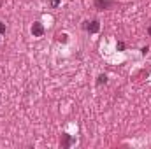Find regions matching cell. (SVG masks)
<instances>
[{
    "label": "cell",
    "mask_w": 151,
    "mask_h": 149,
    "mask_svg": "<svg viewBox=\"0 0 151 149\" xmlns=\"http://www.w3.org/2000/svg\"><path fill=\"white\" fill-rule=\"evenodd\" d=\"M102 84H107V75L106 74H100L97 77V86H102Z\"/></svg>",
    "instance_id": "5"
},
{
    "label": "cell",
    "mask_w": 151,
    "mask_h": 149,
    "mask_svg": "<svg viewBox=\"0 0 151 149\" xmlns=\"http://www.w3.org/2000/svg\"><path fill=\"white\" fill-rule=\"evenodd\" d=\"M114 5H116L114 0H95V9H99V11H107Z\"/></svg>",
    "instance_id": "4"
},
{
    "label": "cell",
    "mask_w": 151,
    "mask_h": 149,
    "mask_svg": "<svg viewBox=\"0 0 151 149\" xmlns=\"http://www.w3.org/2000/svg\"><path fill=\"white\" fill-rule=\"evenodd\" d=\"M148 34H150V37H151V27H150V28H148Z\"/></svg>",
    "instance_id": "10"
},
{
    "label": "cell",
    "mask_w": 151,
    "mask_h": 149,
    "mask_svg": "<svg viewBox=\"0 0 151 149\" xmlns=\"http://www.w3.org/2000/svg\"><path fill=\"white\" fill-rule=\"evenodd\" d=\"M5 30H7V28H5V23H0V35H4Z\"/></svg>",
    "instance_id": "9"
},
{
    "label": "cell",
    "mask_w": 151,
    "mask_h": 149,
    "mask_svg": "<svg viewBox=\"0 0 151 149\" xmlns=\"http://www.w3.org/2000/svg\"><path fill=\"white\" fill-rule=\"evenodd\" d=\"M60 2H62V0H49V7H51V9H56V7L60 5Z\"/></svg>",
    "instance_id": "6"
},
{
    "label": "cell",
    "mask_w": 151,
    "mask_h": 149,
    "mask_svg": "<svg viewBox=\"0 0 151 149\" xmlns=\"http://www.w3.org/2000/svg\"><path fill=\"white\" fill-rule=\"evenodd\" d=\"M83 28L88 34H97L100 30V21L99 19H91V21H83Z\"/></svg>",
    "instance_id": "1"
},
{
    "label": "cell",
    "mask_w": 151,
    "mask_h": 149,
    "mask_svg": "<svg viewBox=\"0 0 151 149\" xmlns=\"http://www.w3.org/2000/svg\"><path fill=\"white\" fill-rule=\"evenodd\" d=\"M116 49H118V51H123V49H125V42H123V40H119V42L116 44Z\"/></svg>",
    "instance_id": "7"
},
{
    "label": "cell",
    "mask_w": 151,
    "mask_h": 149,
    "mask_svg": "<svg viewBox=\"0 0 151 149\" xmlns=\"http://www.w3.org/2000/svg\"><path fill=\"white\" fill-rule=\"evenodd\" d=\"M56 37H58V40H60V42H67V35H65V34H58Z\"/></svg>",
    "instance_id": "8"
},
{
    "label": "cell",
    "mask_w": 151,
    "mask_h": 149,
    "mask_svg": "<svg viewBox=\"0 0 151 149\" xmlns=\"http://www.w3.org/2000/svg\"><path fill=\"white\" fill-rule=\"evenodd\" d=\"M74 142H76V139L72 135H69V133H62L60 135V148L62 149H69Z\"/></svg>",
    "instance_id": "2"
},
{
    "label": "cell",
    "mask_w": 151,
    "mask_h": 149,
    "mask_svg": "<svg viewBox=\"0 0 151 149\" xmlns=\"http://www.w3.org/2000/svg\"><path fill=\"white\" fill-rule=\"evenodd\" d=\"M30 32H32V35H34V37H42V35L46 34V28H44V25H42L40 21H34V25H32Z\"/></svg>",
    "instance_id": "3"
}]
</instances>
